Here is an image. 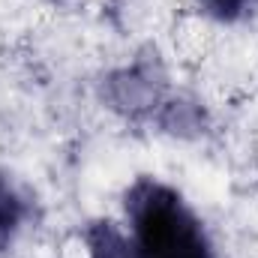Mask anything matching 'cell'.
<instances>
[{"label": "cell", "mask_w": 258, "mask_h": 258, "mask_svg": "<svg viewBox=\"0 0 258 258\" xmlns=\"http://www.w3.org/2000/svg\"><path fill=\"white\" fill-rule=\"evenodd\" d=\"M102 102L132 126L174 138H198L207 129L201 102L174 90L156 54H141L102 78Z\"/></svg>", "instance_id": "6da1fadb"}, {"label": "cell", "mask_w": 258, "mask_h": 258, "mask_svg": "<svg viewBox=\"0 0 258 258\" xmlns=\"http://www.w3.org/2000/svg\"><path fill=\"white\" fill-rule=\"evenodd\" d=\"M126 231L141 258H216L210 231L171 183L138 174L123 192Z\"/></svg>", "instance_id": "7a4b0ae2"}, {"label": "cell", "mask_w": 258, "mask_h": 258, "mask_svg": "<svg viewBox=\"0 0 258 258\" xmlns=\"http://www.w3.org/2000/svg\"><path fill=\"white\" fill-rule=\"evenodd\" d=\"M30 213H33V204L27 189L15 180V174L0 168V255H6L15 246Z\"/></svg>", "instance_id": "3957f363"}, {"label": "cell", "mask_w": 258, "mask_h": 258, "mask_svg": "<svg viewBox=\"0 0 258 258\" xmlns=\"http://www.w3.org/2000/svg\"><path fill=\"white\" fill-rule=\"evenodd\" d=\"M84 258H141V252L120 222L90 219L84 228Z\"/></svg>", "instance_id": "277c9868"}, {"label": "cell", "mask_w": 258, "mask_h": 258, "mask_svg": "<svg viewBox=\"0 0 258 258\" xmlns=\"http://www.w3.org/2000/svg\"><path fill=\"white\" fill-rule=\"evenodd\" d=\"M195 9L216 24H240L258 12V0H192Z\"/></svg>", "instance_id": "5b68a950"}]
</instances>
